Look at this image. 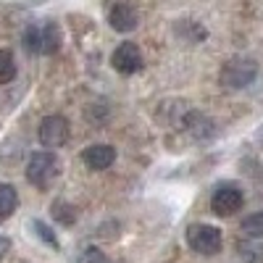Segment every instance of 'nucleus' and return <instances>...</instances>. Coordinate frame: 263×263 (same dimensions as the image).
Listing matches in <instances>:
<instances>
[{"label":"nucleus","instance_id":"obj_9","mask_svg":"<svg viewBox=\"0 0 263 263\" xmlns=\"http://www.w3.org/2000/svg\"><path fill=\"white\" fill-rule=\"evenodd\" d=\"M108 21H111V27L116 29V32H132L137 27V11L132 8L129 3H116L114 8H111V13H108Z\"/></svg>","mask_w":263,"mask_h":263},{"label":"nucleus","instance_id":"obj_18","mask_svg":"<svg viewBox=\"0 0 263 263\" xmlns=\"http://www.w3.org/2000/svg\"><path fill=\"white\" fill-rule=\"evenodd\" d=\"M260 140H263V137H260Z\"/></svg>","mask_w":263,"mask_h":263},{"label":"nucleus","instance_id":"obj_13","mask_svg":"<svg viewBox=\"0 0 263 263\" xmlns=\"http://www.w3.org/2000/svg\"><path fill=\"white\" fill-rule=\"evenodd\" d=\"M53 218H55L58 224H74V221H77V211H74V205H69V203L55 200V203H53Z\"/></svg>","mask_w":263,"mask_h":263},{"label":"nucleus","instance_id":"obj_1","mask_svg":"<svg viewBox=\"0 0 263 263\" xmlns=\"http://www.w3.org/2000/svg\"><path fill=\"white\" fill-rule=\"evenodd\" d=\"M24 45L27 50L37 53V55H53L61 48V29L53 21H40V24L27 27L24 32Z\"/></svg>","mask_w":263,"mask_h":263},{"label":"nucleus","instance_id":"obj_5","mask_svg":"<svg viewBox=\"0 0 263 263\" xmlns=\"http://www.w3.org/2000/svg\"><path fill=\"white\" fill-rule=\"evenodd\" d=\"M242 203H245V195L234 182H221L211 195V208L216 216H232L242 208Z\"/></svg>","mask_w":263,"mask_h":263},{"label":"nucleus","instance_id":"obj_12","mask_svg":"<svg viewBox=\"0 0 263 263\" xmlns=\"http://www.w3.org/2000/svg\"><path fill=\"white\" fill-rule=\"evenodd\" d=\"M242 232H245L250 239L263 237V211H258V213H253V216L242 218Z\"/></svg>","mask_w":263,"mask_h":263},{"label":"nucleus","instance_id":"obj_8","mask_svg":"<svg viewBox=\"0 0 263 263\" xmlns=\"http://www.w3.org/2000/svg\"><path fill=\"white\" fill-rule=\"evenodd\" d=\"M82 161L87 168H92V171H103L108 166H114L116 161V147L111 145H92V147H87L82 153Z\"/></svg>","mask_w":263,"mask_h":263},{"label":"nucleus","instance_id":"obj_17","mask_svg":"<svg viewBox=\"0 0 263 263\" xmlns=\"http://www.w3.org/2000/svg\"><path fill=\"white\" fill-rule=\"evenodd\" d=\"M8 253H11V239L8 237H0V260H3Z\"/></svg>","mask_w":263,"mask_h":263},{"label":"nucleus","instance_id":"obj_3","mask_svg":"<svg viewBox=\"0 0 263 263\" xmlns=\"http://www.w3.org/2000/svg\"><path fill=\"white\" fill-rule=\"evenodd\" d=\"M187 245L200 255H216L224 245L221 229L211 227V224H192L187 229Z\"/></svg>","mask_w":263,"mask_h":263},{"label":"nucleus","instance_id":"obj_11","mask_svg":"<svg viewBox=\"0 0 263 263\" xmlns=\"http://www.w3.org/2000/svg\"><path fill=\"white\" fill-rule=\"evenodd\" d=\"M16 77V58L11 50H0V84H8Z\"/></svg>","mask_w":263,"mask_h":263},{"label":"nucleus","instance_id":"obj_10","mask_svg":"<svg viewBox=\"0 0 263 263\" xmlns=\"http://www.w3.org/2000/svg\"><path fill=\"white\" fill-rule=\"evenodd\" d=\"M16 208H18V195H16L13 184H0V221L11 218Z\"/></svg>","mask_w":263,"mask_h":263},{"label":"nucleus","instance_id":"obj_16","mask_svg":"<svg viewBox=\"0 0 263 263\" xmlns=\"http://www.w3.org/2000/svg\"><path fill=\"white\" fill-rule=\"evenodd\" d=\"M77 260H79V263H108V260H105V253H103L100 248H84Z\"/></svg>","mask_w":263,"mask_h":263},{"label":"nucleus","instance_id":"obj_2","mask_svg":"<svg viewBox=\"0 0 263 263\" xmlns=\"http://www.w3.org/2000/svg\"><path fill=\"white\" fill-rule=\"evenodd\" d=\"M58 174H61V161L53 156L50 150L34 153V156L29 158V163H27V179L34 187H40V190H45Z\"/></svg>","mask_w":263,"mask_h":263},{"label":"nucleus","instance_id":"obj_6","mask_svg":"<svg viewBox=\"0 0 263 263\" xmlns=\"http://www.w3.org/2000/svg\"><path fill=\"white\" fill-rule=\"evenodd\" d=\"M111 66L119 74H124V77L137 74L142 69V53H140V48L135 45V42H121V45L114 50V55H111Z\"/></svg>","mask_w":263,"mask_h":263},{"label":"nucleus","instance_id":"obj_4","mask_svg":"<svg viewBox=\"0 0 263 263\" xmlns=\"http://www.w3.org/2000/svg\"><path fill=\"white\" fill-rule=\"evenodd\" d=\"M255 77H258V63L250 58H232L221 69V84L232 87V90H242V87L253 84Z\"/></svg>","mask_w":263,"mask_h":263},{"label":"nucleus","instance_id":"obj_7","mask_svg":"<svg viewBox=\"0 0 263 263\" xmlns=\"http://www.w3.org/2000/svg\"><path fill=\"white\" fill-rule=\"evenodd\" d=\"M40 142L45 147H61L69 140V121L63 116H45L40 121Z\"/></svg>","mask_w":263,"mask_h":263},{"label":"nucleus","instance_id":"obj_15","mask_svg":"<svg viewBox=\"0 0 263 263\" xmlns=\"http://www.w3.org/2000/svg\"><path fill=\"white\" fill-rule=\"evenodd\" d=\"M239 250H242V258H245L248 263H263V248H260V245L242 242V245H239Z\"/></svg>","mask_w":263,"mask_h":263},{"label":"nucleus","instance_id":"obj_14","mask_svg":"<svg viewBox=\"0 0 263 263\" xmlns=\"http://www.w3.org/2000/svg\"><path fill=\"white\" fill-rule=\"evenodd\" d=\"M32 229H34V234H37V239H42L48 248H58V237H55V232L45 224V221H40V218H34L32 221Z\"/></svg>","mask_w":263,"mask_h":263}]
</instances>
